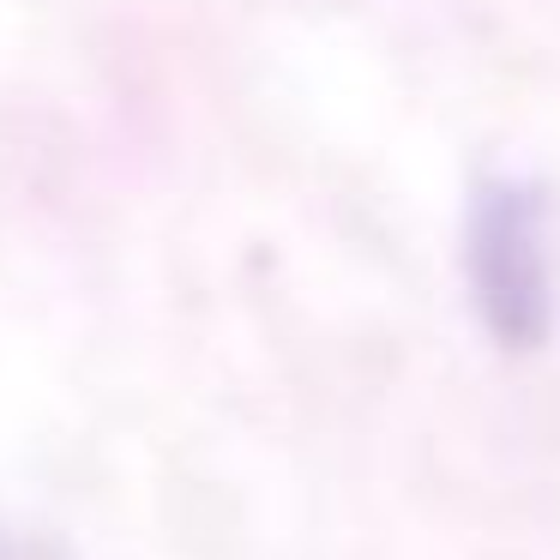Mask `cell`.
Instances as JSON below:
<instances>
[{"instance_id":"1","label":"cell","mask_w":560,"mask_h":560,"mask_svg":"<svg viewBox=\"0 0 560 560\" xmlns=\"http://www.w3.org/2000/svg\"><path fill=\"white\" fill-rule=\"evenodd\" d=\"M470 266H476V290H482L488 326L506 331V338H530L542 326V302H548L542 230H536L530 194L494 187V194L476 199Z\"/></svg>"},{"instance_id":"2","label":"cell","mask_w":560,"mask_h":560,"mask_svg":"<svg viewBox=\"0 0 560 560\" xmlns=\"http://www.w3.org/2000/svg\"><path fill=\"white\" fill-rule=\"evenodd\" d=\"M0 560H43V555L25 548V542H13V536H0Z\"/></svg>"}]
</instances>
